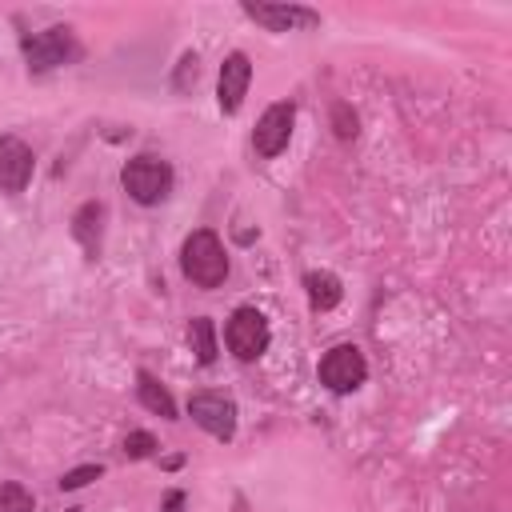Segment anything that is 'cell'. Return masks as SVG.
<instances>
[{
  "label": "cell",
  "instance_id": "obj_3",
  "mask_svg": "<svg viewBox=\"0 0 512 512\" xmlns=\"http://www.w3.org/2000/svg\"><path fill=\"white\" fill-rule=\"evenodd\" d=\"M24 60L32 72H48V68H60L68 60L80 56V44L72 36V28H48V32H32L24 36Z\"/></svg>",
  "mask_w": 512,
  "mask_h": 512
},
{
  "label": "cell",
  "instance_id": "obj_19",
  "mask_svg": "<svg viewBox=\"0 0 512 512\" xmlns=\"http://www.w3.org/2000/svg\"><path fill=\"white\" fill-rule=\"evenodd\" d=\"M180 64H184V68H180V80H176V88H188V80H196V72H200V68H196V56H184Z\"/></svg>",
  "mask_w": 512,
  "mask_h": 512
},
{
  "label": "cell",
  "instance_id": "obj_8",
  "mask_svg": "<svg viewBox=\"0 0 512 512\" xmlns=\"http://www.w3.org/2000/svg\"><path fill=\"white\" fill-rule=\"evenodd\" d=\"M36 156L20 136H0V192H24L32 180Z\"/></svg>",
  "mask_w": 512,
  "mask_h": 512
},
{
  "label": "cell",
  "instance_id": "obj_10",
  "mask_svg": "<svg viewBox=\"0 0 512 512\" xmlns=\"http://www.w3.org/2000/svg\"><path fill=\"white\" fill-rule=\"evenodd\" d=\"M248 80H252V64L244 52H232L224 64H220V84H216V100H220V112H240L244 104V92H248Z\"/></svg>",
  "mask_w": 512,
  "mask_h": 512
},
{
  "label": "cell",
  "instance_id": "obj_4",
  "mask_svg": "<svg viewBox=\"0 0 512 512\" xmlns=\"http://www.w3.org/2000/svg\"><path fill=\"white\" fill-rule=\"evenodd\" d=\"M224 344H228V352H232L236 360H256V356H264V348H268V320H264V312H256V308H236L232 320H228V328H224Z\"/></svg>",
  "mask_w": 512,
  "mask_h": 512
},
{
  "label": "cell",
  "instance_id": "obj_6",
  "mask_svg": "<svg viewBox=\"0 0 512 512\" xmlns=\"http://www.w3.org/2000/svg\"><path fill=\"white\" fill-rule=\"evenodd\" d=\"M292 120H296V104L292 100H276L272 108H264L256 132H252V148L260 156H280L292 140Z\"/></svg>",
  "mask_w": 512,
  "mask_h": 512
},
{
  "label": "cell",
  "instance_id": "obj_13",
  "mask_svg": "<svg viewBox=\"0 0 512 512\" xmlns=\"http://www.w3.org/2000/svg\"><path fill=\"white\" fill-rule=\"evenodd\" d=\"M304 288H308V300H312L316 312L336 308L340 296H344V288H340V280H336L332 272H308V276H304Z\"/></svg>",
  "mask_w": 512,
  "mask_h": 512
},
{
  "label": "cell",
  "instance_id": "obj_15",
  "mask_svg": "<svg viewBox=\"0 0 512 512\" xmlns=\"http://www.w3.org/2000/svg\"><path fill=\"white\" fill-rule=\"evenodd\" d=\"M0 512H32V492L24 484H0Z\"/></svg>",
  "mask_w": 512,
  "mask_h": 512
},
{
  "label": "cell",
  "instance_id": "obj_9",
  "mask_svg": "<svg viewBox=\"0 0 512 512\" xmlns=\"http://www.w3.org/2000/svg\"><path fill=\"white\" fill-rule=\"evenodd\" d=\"M244 12L264 24L268 32H292V28H316L320 24V12L312 8H300V4H244Z\"/></svg>",
  "mask_w": 512,
  "mask_h": 512
},
{
  "label": "cell",
  "instance_id": "obj_16",
  "mask_svg": "<svg viewBox=\"0 0 512 512\" xmlns=\"http://www.w3.org/2000/svg\"><path fill=\"white\" fill-rule=\"evenodd\" d=\"M332 128L340 140H352L356 136V112L348 104H332Z\"/></svg>",
  "mask_w": 512,
  "mask_h": 512
},
{
  "label": "cell",
  "instance_id": "obj_18",
  "mask_svg": "<svg viewBox=\"0 0 512 512\" xmlns=\"http://www.w3.org/2000/svg\"><path fill=\"white\" fill-rule=\"evenodd\" d=\"M100 472H104L100 464H84V468H72V472H64V476H60V488H64V492H72V488H84V484H88V480H96Z\"/></svg>",
  "mask_w": 512,
  "mask_h": 512
},
{
  "label": "cell",
  "instance_id": "obj_2",
  "mask_svg": "<svg viewBox=\"0 0 512 512\" xmlns=\"http://www.w3.org/2000/svg\"><path fill=\"white\" fill-rule=\"evenodd\" d=\"M120 184L136 204H160L172 188V164L160 160V156H148V152L132 156L120 172Z\"/></svg>",
  "mask_w": 512,
  "mask_h": 512
},
{
  "label": "cell",
  "instance_id": "obj_17",
  "mask_svg": "<svg viewBox=\"0 0 512 512\" xmlns=\"http://www.w3.org/2000/svg\"><path fill=\"white\" fill-rule=\"evenodd\" d=\"M152 452H156L152 432H132V436L124 440V456H128V460H144V456H152Z\"/></svg>",
  "mask_w": 512,
  "mask_h": 512
},
{
  "label": "cell",
  "instance_id": "obj_21",
  "mask_svg": "<svg viewBox=\"0 0 512 512\" xmlns=\"http://www.w3.org/2000/svg\"><path fill=\"white\" fill-rule=\"evenodd\" d=\"M64 512H80V508H64Z\"/></svg>",
  "mask_w": 512,
  "mask_h": 512
},
{
  "label": "cell",
  "instance_id": "obj_14",
  "mask_svg": "<svg viewBox=\"0 0 512 512\" xmlns=\"http://www.w3.org/2000/svg\"><path fill=\"white\" fill-rule=\"evenodd\" d=\"M188 340H192V352H196L200 364H212L216 360V328H212L208 316H196L188 324Z\"/></svg>",
  "mask_w": 512,
  "mask_h": 512
},
{
  "label": "cell",
  "instance_id": "obj_5",
  "mask_svg": "<svg viewBox=\"0 0 512 512\" xmlns=\"http://www.w3.org/2000/svg\"><path fill=\"white\" fill-rule=\"evenodd\" d=\"M364 376H368V364H364V352L356 344H336L320 360V384L328 392H352L364 384Z\"/></svg>",
  "mask_w": 512,
  "mask_h": 512
},
{
  "label": "cell",
  "instance_id": "obj_20",
  "mask_svg": "<svg viewBox=\"0 0 512 512\" xmlns=\"http://www.w3.org/2000/svg\"><path fill=\"white\" fill-rule=\"evenodd\" d=\"M180 504H184V492H168V500H164V512H180Z\"/></svg>",
  "mask_w": 512,
  "mask_h": 512
},
{
  "label": "cell",
  "instance_id": "obj_12",
  "mask_svg": "<svg viewBox=\"0 0 512 512\" xmlns=\"http://www.w3.org/2000/svg\"><path fill=\"white\" fill-rule=\"evenodd\" d=\"M136 392H140V404H144L148 412H156V416H164V420H176V400L168 396V388H164L152 372H140V376H136Z\"/></svg>",
  "mask_w": 512,
  "mask_h": 512
},
{
  "label": "cell",
  "instance_id": "obj_7",
  "mask_svg": "<svg viewBox=\"0 0 512 512\" xmlns=\"http://www.w3.org/2000/svg\"><path fill=\"white\" fill-rule=\"evenodd\" d=\"M188 416L216 440H232V432H236V404L220 392H196L188 400Z\"/></svg>",
  "mask_w": 512,
  "mask_h": 512
},
{
  "label": "cell",
  "instance_id": "obj_1",
  "mask_svg": "<svg viewBox=\"0 0 512 512\" xmlns=\"http://www.w3.org/2000/svg\"><path fill=\"white\" fill-rule=\"evenodd\" d=\"M180 268L196 288H220L228 276V256L220 236L212 228H196L180 248Z\"/></svg>",
  "mask_w": 512,
  "mask_h": 512
},
{
  "label": "cell",
  "instance_id": "obj_11",
  "mask_svg": "<svg viewBox=\"0 0 512 512\" xmlns=\"http://www.w3.org/2000/svg\"><path fill=\"white\" fill-rule=\"evenodd\" d=\"M100 220H104V208H100L96 200H88V204L72 216V236L80 240V248H84L88 256L100 252Z\"/></svg>",
  "mask_w": 512,
  "mask_h": 512
}]
</instances>
